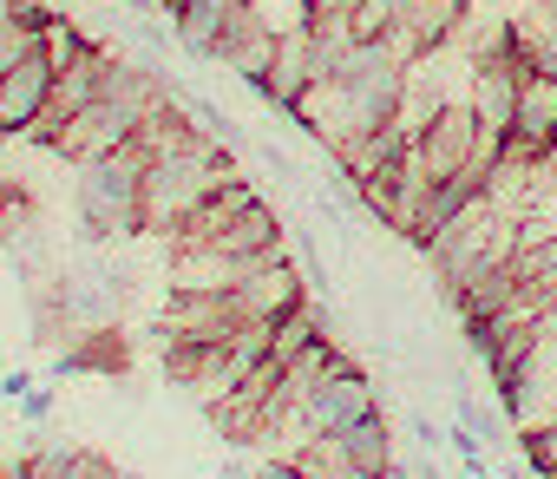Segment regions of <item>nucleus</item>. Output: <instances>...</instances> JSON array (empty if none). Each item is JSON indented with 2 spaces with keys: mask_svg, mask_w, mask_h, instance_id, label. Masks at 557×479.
Segmentation results:
<instances>
[{
  "mask_svg": "<svg viewBox=\"0 0 557 479\" xmlns=\"http://www.w3.org/2000/svg\"><path fill=\"white\" fill-rule=\"evenodd\" d=\"M145 171H151V145L132 138L92 164H79L73 184V210H79V244L106 250L125 236H145Z\"/></svg>",
  "mask_w": 557,
  "mask_h": 479,
  "instance_id": "1",
  "label": "nucleus"
},
{
  "mask_svg": "<svg viewBox=\"0 0 557 479\" xmlns=\"http://www.w3.org/2000/svg\"><path fill=\"white\" fill-rule=\"evenodd\" d=\"M230 177H243L236 171V151L223 145V138H190V145H177V151H158L151 158V171H145V236H177V223L210 197V191H223Z\"/></svg>",
  "mask_w": 557,
  "mask_h": 479,
  "instance_id": "2",
  "label": "nucleus"
},
{
  "mask_svg": "<svg viewBox=\"0 0 557 479\" xmlns=\"http://www.w3.org/2000/svg\"><path fill=\"white\" fill-rule=\"evenodd\" d=\"M368 414H381V388L348 361V368H335L283 427H275L269 440H283V453H296V446H309V440H329V433H342V427H355V420H368Z\"/></svg>",
  "mask_w": 557,
  "mask_h": 479,
  "instance_id": "3",
  "label": "nucleus"
},
{
  "mask_svg": "<svg viewBox=\"0 0 557 479\" xmlns=\"http://www.w3.org/2000/svg\"><path fill=\"white\" fill-rule=\"evenodd\" d=\"M132 296V277L106 257H79V263H60V303L73 316V335L79 329H112L119 309Z\"/></svg>",
  "mask_w": 557,
  "mask_h": 479,
  "instance_id": "4",
  "label": "nucleus"
},
{
  "mask_svg": "<svg viewBox=\"0 0 557 479\" xmlns=\"http://www.w3.org/2000/svg\"><path fill=\"white\" fill-rule=\"evenodd\" d=\"M275 40H283V27H275L269 14H262V0H249V8H236L230 21H223V34H216V53H210V66H230L256 99H262V86H269V66H275Z\"/></svg>",
  "mask_w": 557,
  "mask_h": 479,
  "instance_id": "5",
  "label": "nucleus"
},
{
  "mask_svg": "<svg viewBox=\"0 0 557 479\" xmlns=\"http://www.w3.org/2000/svg\"><path fill=\"white\" fill-rule=\"evenodd\" d=\"M158 329H164V342H230L243 329V316H236L230 290H171Z\"/></svg>",
  "mask_w": 557,
  "mask_h": 479,
  "instance_id": "6",
  "label": "nucleus"
},
{
  "mask_svg": "<svg viewBox=\"0 0 557 479\" xmlns=\"http://www.w3.org/2000/svg\"><path fill=\"white\" fill-rule=\"evenodd\" d=\"M413 151H420V164L433 177H459L472 164V151H479V112H472V99H446L433 112V125L413 138Z\"/></svg>",
  "mask_w": 557,
  "mask_h": 479,
  "instance_id": "7",
  "label": "nucleus"
},
{
  "mask_svg": "<svg viewBox=\"0 0 557 479\" xmlns=\"http://www.w3.org/2000/svg\"><path fill=\"white\" fill-rule=\"evenodd\" d=\"M47 99H53V60H47V47H34L14 66H0V138H27V125L47 112Z\"/></svg>",
  "mask_w": 557,
  "mask_h": 479,
  "instance_id": "8",
  "label": "nucleus"
},
{
  "mask_svg": "<svg viewBox=\"0 0 557 479\" xmlns=\"http://www.w3.org/2000/svg\"><path fill=\"white\" fill-rule=\"evenodd\" d=\"M230 296H236V316H243V322H283L296 303H309V290H302V263L275 257V263L249 270Z\"/></svg>",
  "mask_w": 557,
  "mask_h": 479,
  "instance_id": "9",
  "label": "nucleus"
},
{
  "mask_svg": "<svg viewBox=\"0 0 557 479\" xmlns=\"http://www.w3.org/2000/svg\"><path fill=\"white\" fill-rule=\"evenodd\" d=\"M309 86H315V40H309V21H289L283 40H275V66H269L262 99H269L275 112H296Z\"/></svg>",
  "mask_w": 557,
  "mask_h": 479,
  "instance_id": "10",
  "label": "nucleus"
},
{
  "mask_svg": "<svg viewBox=\"0 0 557 479\" xmlns=\"http://www.w3.org/2000/svg\"><path fill=\"white\" fill-rule=\"evenodd\" d=\"M400 27H407L413 53L433 60V53H446V47L466 40V27H472V0H407Z\"/></svg>",
  "mask_w": 557,
  "mask_h": 479,
  "instance_id": "11",
  "label": "nucleus"
},
{
  "mask_svg": "<svg viewBox=\"0 0 557 479\" xmlns=\"http://www.w3.org/2000/svg\"><path fill=\"white\" fill-rule=\"evenodd\" d=\"M249 204H256V184H249V177H230L223 191H210V197H203V204L177 223L171 250H203V244H216V236H223V230H230Z\"/></svg>",
  "mask_w": 557,
  "mask_h": 479,
  "instance_id": "12",
  "label": "nucleus"
},
{
  "mask_svg": "<svg viewBox=\"0 0 557 479\" xmlns=\"http://www.w3.org/2000/svg\"><path fill=\"white\" fill-rule=\"evenodd\" d=\"M132 368V348H125V335H119V322L112 329H79L66 348H60V361H53V374H125Z\"/></svg>",
  "mask_w": 557,
  "mask_h": 479,
  "instance_id": "13",
  "label": "nucleus"
},
{
  "mask_svg": "<svg viewBox=\"0 0 557 479\" xmlns=\"http://www.w3.org/2000/svg\"><path fill=\"white\" fill-rule=\"evenodd\" d=\"M106 73H112V47H99V40H86V53L73 60V66H60L53 73V112L60 119H73V112H86L92 99H99V86H106Z\"/></svg>",
  "mask_w": 557,
  "mask_h": 479,
  "instance_id": "14",
  "label": "nucleus"
},
{
  "mask_svg": "<svg viewBox=\"0 0 557 479\" xmlns=\"http://www.w3.org/2000/svg\"><path fill=\"white\" fill-rule=\"evenodd\" d=\"M485 197V177H472V171H459V177H440L433 191H426V204H420V217H413V236H407V244H433V236L466 210V204H479Z\"/></svg>",
  "mask_w": 557,
  "mask_h": 479,
  "instance_id": "15",
  "label": "nucleus"
},
{
  "mask_svg": "<svg viewBox=\"0 0 557 479\" xmlns=\"http://www.w3.org/2000/svg\"><path fill=\"white\" fill-rule=\"evenodd\" d=\"M27 244H40V204H34V191L27 184H14V177H0V250H27Z\"/></svg>",
  "mask_w": 557,
  "mask_h": 479,
  "instance_id": "16",
  "label": "nucleus"
},
{
  "mask_svg": "<svg viewBox=\"0 0 557 479\" xmlns=\"http://www.w3.org/2000/svg\"><path fill=\"white\" fill-rule=\"evenodd\" d=\"M400 14H407V0H348V34L355 40H381Z\"/></svg>",
  "mask_w": 557,
  "mask_h": 479,
  "instance_id": "17",
  "label": "nucleus"
},
{
  "mask_svg": "<svg viewBox=\"0 0 557 479\" xmlns=\"http://www.w3.org/2000/svg\"><path fill=\"white\" fill-rule=\"evenodd\" d=\"M518 27H524V40H531V66L557 79V21H544V14H524Z\"/></svg>",
  "mask_w": 557,
  "mask_h": 479,
  "instance_id": "18",
  "label": "nucleus"
},
{
  "mask_svg": "<svg viewBox=\"0 0 557 479\" xmlns=\"http://www.w3.org/2000/svg\"><path fill=\"white\" fill-rule=\"evenodd\" d=\"M73 453L79 446H66V440H53V446H34L21 466H27V479H66V466H73Z\"/></svg>",
  "mask_w": 557,
  "mask_h": 479,
  "instance_id": "19",
  "label": "nucleus"
},
{
  "mask_svg": "<svg viewBox=\"0 0 557 479\" xmlns=\"http://www.w3.org/2000/svg\"><path fill=\"white\" fill-rule=\"evenodd\" d=\"M112 472H119V466H112L106 453H92V446H79L73 466H66V479H112Z\"/></svg>",
  "mask_w": 557,
  "mask_h": 479,
  "instance_id": "20",
  "label": "nucleus"
},
{
  "mask_svg": "<svg viewBox=\"0 0 557 479\" xmlns=\"http://www.w3.org/2000/svg\"><path fill=\"white\" fill-rule=\"evenodd\" d=\"M21 414H27V420H34V427H40V420H47V414H53V388H40V381H34V388H27V394H21Z\"/></svg>",
  "mask_w": 557,
  "mask_h": 479,
  "instance_id": "21",
  "label": "nucleus"
},
{
  "mask_svg": "<svg viewBox=\"0 0 557 479\" xmlns=\"http://www.w3.org/2000/svg\"><path fill=\"white\" fill-rule=\"evenodd\" d=\"M413 440H420V446L433 453V446H446V427H440V420H426V414L413 407Z\"/></svg>",
  "mask_w": 557,
  "mask_h": 479,
  "instance_id": "22",
  "label": "nucleus"
},
{
  "mask_svg": "<svg viewBox=\"0 0 557 479\" xmlns=\"http://www.w3.org/2000/svg\"><path fill=\"white\" fill-rule=\"evenodd\" d=\"M329 14H348V0H302V21H329Z\"/></svg>",
  "mask_w": 557,
  "mask_h": 479,
  "instance_id": "23",
  "label": "nucleus"
},
{
  "mask_svg": "<svg viewBox=\"0 0 557 479\" xmlns=\"http://www.w3.org/2000/svg\"><path fill=\"white\" fill-rule=\"evenodd\" d=\"M27 388H34V374H21V368H14V374H0V401H21Z\"/></svg>",
  "mask_w": 557,
  "mask_h": 479,
  "instance_id": "24",
  "label": "nucleus"
},
{
  "mask_svg": "<svg viewBox=\"0 0 557 479\" xmlns=\"http://www.w3.org/2000/svg\"><path fill=\"white\" fill-rule=\"evenodd\" d=\"M184 8H190V0H158V14H164V21H177Z\"/></svg>",
  "mask_w": 557,
  "mask_h": 479,
  "instance_id": "25",
  "label": "nucleus"
},
{
  "mask_svg": "<svg viewBox=\"0 0 557 479\" xmlns=\"http://www.w3.org/2000/svg\"><path fill=\"white\" fill-rule=\"evenodd\" d=\"M112 479H125V472H112Z\"/></svg>",
  "mask_w": 557,
  "mask_h": 479,
  "instance_id": "26",
  "label": "nucleus"
}]
</instances>
